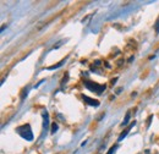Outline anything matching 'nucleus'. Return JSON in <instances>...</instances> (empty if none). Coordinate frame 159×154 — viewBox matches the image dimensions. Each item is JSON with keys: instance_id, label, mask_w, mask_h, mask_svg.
I'll use <instances>...</instances> for the list:
<instances>
[{"instance_id": "obj_7", "label": "nucleus", "mask_w": 159, "mask_h": 154, "mask_svg": "<svg viewBox=\"0 0 159 154\" xmlns=\"http://www.w3.org/2000/svg\"><path fill=\"white\" fill-rule=\"evenodd\" d=\"M115 149H116V146H113V147H110V149L108 151V153L107 154H113L115 152Z\"/></svg>"}, {"instance_id": "obj_9", "label": "nucleus", "mask_w": 159, "mask_h": 154, "mask_svg": "<svg viewBox=\"0 0 159 154\" xmlns=\"http://www.w3.org/2000/svg\"><path fill=\"white\" fill-rule=\"evenodd\" d=\"M122 89H124V88H121V87H120V88H118V89H116V94H120V92H121Z\"/></svg>"}, {"instance_id": "obj_10", "label": "nucleus", "mask_w": 159, "mask_h": 154, "mask_svg": "<svg viewBox=\"0 0 159 154\" xmlns=\"http://www.w3.org/2000/svg\"><path fill=\"white\" fill-rule=\"evenodd\" d=\"M100 65V61L99 60H95V66H99Z\"/></svg>"}, {"instance_id": "obj_1", "label": "nucleus", "mask_w": 159, "mask_h": 154, "mask_svg": "<svg viewBox=\"0 0 159 154\" xmlns=\"http://www.w3.org/2000/svg\"><path fill=\"white\" fill-rule=\"evenodd\" d=\"M84 86H86V88H88L89 91H92V92H94L97 94H102L105 91V88H107L105 85H97V83L91 82V81H86Z\"/></svg>"}, {"instance_id": "obj_3", "label": "nucleus", "mask_w": 159, "mask_h": 154, "mask_svg": "<svg viewBox=\"0 0 159 154\" xmlns=\"http://www.w3.org/2000/svg\"><path fill=\"white\" fill-rule=\"evenodd\" d=\"M83 100H84L87 104L92 105V107H99V102H98L97 99H93V98H89V97H87V96H83Z\"/></svg>"}, {"instance_id": "obj_4", "label": "nucleus", "mask_w": 159, "mask_h": 154, "mask_svg": "<svg viewBox=\"0 0 159 154\" xmlns=\"http://www.w3.org/2000/svg\"><path fill=\"white\" fill-rule=\"evenodd\" d=\"M135 124H136V121H134V122H132V124H131V125H130V126H129V127H127V129H126V130H125V131H124V132H122V133H121V135L119 136V140H118V141H121V140H122L124 137H126L127 132H129V131L131 130V127H132V126H135Z\"/></svg>"}, {"instance_id": "obj_2", "label": "nucleus", "mask_w": 159, "mask_h": 154, "mask_svg": "<svg viewBox=\"0 0 159 154\" xmlns=\"http://www.w3.org/2000/svg\"><path fill=\"white\" fill-rule=\"evenodd\" d=\"M16 131H17L21 136H23V138H26V140H28V141H31V140L33 138V135H32V131H31V126H29L28 124L17 127Z\"/></svg>"}, {"instance_id": "obj_6", "label": "nucleus", "mask_w": 159, "mask_h": 154, "mask_svg": "<svg viewBox=\"0 0 159 154\" xmlns=\"http://www.w3.org/2000/svg\"><path fill=\"white\" fill-rule=\"evenodd\" d=\"M56 130H58V125L55 122H53V125H52V133H55Z\"/></svg>"}, {"instance_id": "obj_8", "label": "nucleus", "mask_w": 159, "mask_h": 154, "mask_svg": "<svg viewBox=\"0 0 159 154\" xmlns=\"http://www.w3.org/2000/svg\"><path fill=\"white\" fill-rule=\"evenodd\" d=\"M156 32L159 33V18L157 20V22H156Z\"/></svg>"}, {"instance_id": "obj_5", "label": "nucleus", "mask_w": 159, "mask_h": 154, "mask_svg": "<svg viewBox=\"0 0 159 154\" xmlns=\"http://www.w3.org/2000/svg\"><path fill=\"white\" fill-rule=\"evenodd\" d=\"M130 115H131V114H130V111H127V113H126V116H125V119H124V121H122V124H121V126H122V127H124V126H126V125L129 124Z\"/></svg>"}]
</instances>
